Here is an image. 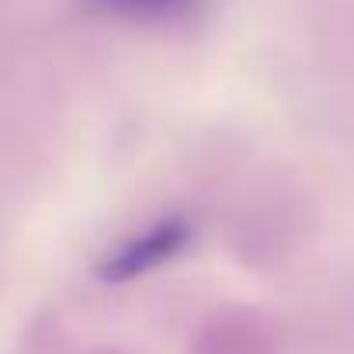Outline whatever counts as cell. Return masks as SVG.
I'll return each mask as SVG.
<instances>
[{"instance_id":"obj_1","label":"cell","mask_w":354,"mask_h":354,"mask_svg":"<svg viewBox=\"0 0 354 354\" xmlns=\"http://www.w3.org/2000/svg\"><path fill=\"white\" fill-rule=\"evenodd\" d=\"M185 243H188V226H185L181 219H167V223H160L156 230H149L146 236L125 243V247L101 268V274L111 278V281L136 278V274H142V271L163 264L167 257H174Z\"/></svg>"},{"instance_id":"obj_2","label":"cell","mask_w":354,"mask_h":354,"mask_svg":"<svg viewBox=\"0 0 354 354\" xmlns=\"http://www.w3.org/2000/svg\"><path fill=\"white\" fill-rule=\"evenodd\" d=\"M94 15L129 18V21H174L198 11L205 0H80Z\"/></svg>"}]
</instances>
